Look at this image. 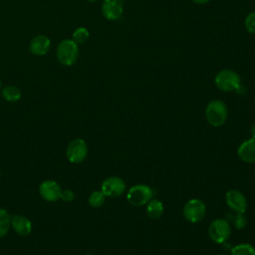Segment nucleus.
Here are the masks:
<instances>
[{"label": "nucleus", "mask_w": 255, "mask_h": 255, "mask_svg": "<svg viewBox=\"0 0 255 255\" xmlns=\"http://www.w3.org/2000/svg\"><path fill=\"white\" fill-rule=\"evenodd\" d=\"M228 115L226 105L220 100H212L208 103L205 110V117L209 125L212 127L222 126Z\"/></svg>", "instance_id": "f257e3e1"}, {"label": "nucleus", "mask_w": 255, "mask_h": 255, "mask_svg": "<svg viewBox=\"0 0 255 255\" xmlns=\"http://www.w3.org/2000/svg\"><path fill=\"white\" fill-rule=\"evenodd\" d=\"M57 58L64 66L74 65L79 58L78 44L71 39L61 41L57 48Z\"/></svg>", "instance_id": "f03ea898"}, {"label": "nucleus", "mask_w": 255, "mask_h": 255, "mask_svg": "<svg viewBox=\"0 0 255 255\" xmlns=\"http://www.w3.org/2000/svg\"><path fill=\"white\" fill-rule=\"evenodd\" d=\"M240 77L239 75L229 69L221 70L215 77V85L223 92H232L240 88Z\"/></svg>", "instance_id": "7ed1b4c3"}, {"label": "nucleus", "mask_w": 255, "mask_h": 255, "mask_svg": "<svg viewBox=\"0 0 255 255\" xmlns=\"http://www.w3.org/2000/svg\"><path fill=\"white\" fill-rule=\"evenodd\" d=\"M153 189L145 184H137L132 186L127 195L128 201L133 206H142L152 199Z\"/></svg>", "instance_id": "20e7f679"}, {"label": "nucleus", "mask_w": 255, "mask_h": 255, "mask_svg": "<svg viewBox=\"0 0 255 255\" xmlns=\"http://www.w3.org/2000/svg\"><path fill=\"white\" fill-rule=\"evenodd\" d=\"M231 234V228L227 220L225 219H214L208 228V235L215 243L225 242Z\"/></svg>", "instance_id": "39448f33"}, {"label": "nucleus", "mask_w": 255, "mask_h": 255, "mask_svg": "<svg viewBox=\"0 0 255 255\" xmlns=\"http://www.w3.org/2000/svg\"><path fill=\"white\" fill-rule=\"evenodd\" d=\"M88 155L87 142L82 138H75L67 146L66 156L72 163L82 162Z\"/></svg>", "instance_id": "423d86ee"}, {"label": "nucleus", "mask_w": 255, "mask_h": 255, "mask_svg": "<svg viewBox=\"0 0 255 255\" xmlns=\"http://www.w3.org/2000/svg\"><path fill=\"white\" fill-rule=\"evenodd\" d=\"M205 204L200 199H190L183 207V215L185 219L191 223L199 222L205 215Z\"/></svg>", "instance_id": "0eeeda50"}, {"label": "nucleus", "mask_w": 255, "mask_h": 255, "mask_svg": "<svg viewBox=\"0 0 255 255\" xmlns=\"http://www.w3.org/2000/svg\"><path fill=\"white\" fill-rule=\"evenodd\" d=\"M126 190L125 181L118 176H111L102 182L101 191L109 197H119Z\"/></svg>", "instance_id": "6e6552de"}, {"label": "nucleus", "mask_w": 255, "mask_h": 255, "mask_svg": "<svg viewBox=\"0 0 255 255\" xmlns=\"http://www.w3.org/2000/svg\"><path fill=\"white\" fill-rule=\"evenodd\" d=\"M39 193L43 199L50 202H54L61 198L62 188L60 184L55 180L48 179L40 184Z\"/></svg>", "instance_id": "1a4fd4ad"}, {"label": "nucleus", "mask_w": 255, "mask_h": 255, "mask_svg": "<svg viewBox=\"0 0 255 255\" xmlns=\"http://www.w3.org/2000/svg\"><path fill=\"white\" fill-rule=\"evenodd\" d=\"M225 200L230 209L236 213H244L247 209V200L242 192L232 189L226 192Z\"/></svg>", "instance_id": "9d476101"}, {"label": "nucleus", "mask_w": 255, "mask_h": 255, "mask_svg": "<svg viewBox=\"0 0 255 255\" xmlns=\"http://www.w3.org/2000/svg\"><path fill=\"white\" fill-rule=\"evenodd\" d=\"M124 12V0H104L102 4L103 16L111 21L118 20Z\"/></svg>", "instance_id": "9b49d317"}, {"label": "nucleus", "mask_w": 255, "mask_h": 255, "mask_svg": "<svg viewBox=\"0 0 255 255\" xmlns=\"http://www.w3.org/2000/svg\"><path fill=\"white\" fill-rule=\"evenodd\" d=\"M11 226L20 236H27L32 231V222L26 216L15 214L11 216Z\"/></svg>", "instance_id": "f8f14e48"}, {"label": "nucleus", "mask_w": 255, "mask_h": 255, "mask_svg": "<svg viewBox=\"0 0 255 255\" xmlns=\"http://www.w3.org/2000/svg\"><path fill=\"white\" fill-rule=\"evenodd\" d=\"M239 158L247 163L255 162V138H249L243 141L237 150Z\"/></svg>", "instance_id": "ddd939ff"}, {"label": "nucleus", "mask_w": 255, "mask_h": 255, "mask_svg": "<svg viewBox=\"0 0 255 255\" xmlns=\"http://www.w3.org/2000/svg\"><path fill=\"white\" fill-rule=\"evenodd\" d=\"M51 46L50 39L45 35H38L30 42V52L36 56H44L48 53Z\"/></svg>", "instance_id": "4468645a"}, {"label": "nucleus", "mask_w": 255, "mask_h": 255, "mask_svg": "<svg viewBox=\"0 0 255 255\" xmlns=\"http://www.w3.org/2000/svg\"><path fill=\"white\" fill-rule=\"evenodd\" d=\"M146 213L151 219L159 218L163 213V204L158 199H150L147 202Z\"/></svg>", "instance_id": "2eb2a0df"}, {"label": "nucleus", "mask_w": 255, "mask_h": 255, "mask_svg": "<svg viewBox=\"0 0 255 255\" xmlns=\"http://www.w3.org/2000/svg\"><path fill=\"white\" fill-rule=\"evenodd\" d=\"M1 95L7 102H11V103L19 101L22 96L20 89L15 86H6L5 88L2 89Z\"/></svg>", "instance_id": "dca6fc26"}, {"label": "nucleus", "mask_w": 255, "mask_h": 255, "mask_svg": "<svg viewBox=\"0 0 255 255\" xmlns=\"http://www.w3.org/2000/svg\"><path fill=\"white\" fill-rule=\"evenodd\" d=\"M11 225V216L8 211L0 208V238L4 237L10 228Z\"/></svg>", "instance_id": "f3484780"}, {"label": "nucleus", "mask_w": 255, "mask_h": 255, "mask_svg": "<svg viewBox=\"0 0 255 255\" xmlns=\"http://www.w3.org/2000/svg\"><path fill=\"white\" fill-rule=\"evenodd\" d=\"M231 255H255V248L248 243H241L232 249Z\"/></svg>", "instance_id": "a211bd4d"}, {"label": "nucleus", "mask_w": 255, "mask_h": 255, "mask_svg": "<svg viewBox=\"0 0 255 255\" xmlns=\"http://www.w3.org/2000/svg\"><path fill=\"white\" fill-rule=\"evenodd\" d=\"M89 31L85 27H79L77 28L73 33V41L76 44H84L89 39Z\"/></svg>", "instance_id": "6ab92c4d"}, {"label": "nucleus", "mask_w": 255, "mask_h": 255, "mask_svg": "<svg viewBox=\"0 0 255 255\" xmlns=\"http://www.w3.org/2000/svg\"><path fill=\"white\" fill-rule=\"evenodd\" d=\"M105 199H106V195L102 192V191H94L91 193L90 197H89V204L92 206V207H100L104 204L105 202Z\"/></svg>", "instance_id": "aec40b11"}, {"label": "nucleus", "mask_w": 255, "mask_h": 255, "mask_svg": "<svg viewBox=\"0 0 255 255\" xmlns=\"http://www.w3.org/2000/svg\"><path fill=\"white\" fill-rule=\"evenodd\" d=\"M245 28L246 30L251 33V34H255V11L249 13L246 16L245 19Z\"/></svg>", "instance_id": "412c9836"}, {"label": "nucleus", "mask_w": 255, "mask_h": 255, "mask_svg": "<svg viewBox=\"0 0 255 255\" xmlns=\"http://www.w3.org/2000/svg\"><path fill=\"white\" fill-rule=\"evenodd\" d=\"M233 223L237 229H242L246 226L247 220H246V217L243 215V213H236Z\"/></svg>", "instance_id": "4be33fe9"}, {"label": "nucleus", "mask_w": 255, "mask_h": 255, "mask_svg": "<svg viewBox=\"0 0 255 255\" xmlns=\"http://www.w3.org/2000/svg\"><path fill=\"white\" fill-rule=\"evenodd\" d=\"M75 197V193L71 190V189H64L62 190V193H61V198L66 201V202H70L74 199Z\"/></svg>", "instance_id": "5701e85b"}, {"label": "nucleus", "mask_w": 255, "mask_h": 255, "mask_svg": "<svg viewBox=\"0 0 255 255\" xmlns=\"http://www.w3.org/2000/svg\"><path fill=\"white\" fill-rule=\"evenodd\" d=\"M194 3H196V4H199V5H201V4H205V3H207V2H209L210 0H192Z\"/></svg>", "instance_id": "b1692460"}, {"label": "nucleus", "mask_w": 255, "mask_h": 255, "mask_svg": "<svg viewBox=\"0 0 255 255\" xmlns=\"http://www.w3.org/2000/svg\"><path fill=\"white\" fill-rule=\"evenodd\" d=\"M251 133H252L253 138H255V124L251 127Z\"/></svg>", "instance_id": "393cba45"}, {"label": "nucleus", "mask_w": 255, "mask_h": 255, "mask_svg": "<svg viewBox=\"0 0 255 255\" xmlns=\"http://www.w3.org/2000/svg\"><path fill=\"white\" fill-rule=\"evenodd\" d=\"M89 2H96V1H98V0H88Z\"/></svg>", "instance_id": "a878e982"}, {"label": "nucleus", "mask_w": 255, "mask_h": 255, "mask_svg": "<svg viewBox=\"0 0 255 255\" xmlns=\"http://www.w3.org/2000/svg\"><path fill=\"white\" fill-rule=\"evenodd\" d=\"M0 88H1V81H0Z\"/></svg>", "instance_id": "bb28decb"}, {"label": "nucleus", "mask_w": 255, "mask_h": 255, "mask_svg": "<svg viewBox=\"0 0 255 255\" xmlns=\"http://www.w3.org/2000/svg\"><path fill=\"white\" fill-rule=\"evenodd\" d=\"M220 255H224V254H220Z\"/></svg>", "instance_id": "cd10ccee"}]
</instances>
